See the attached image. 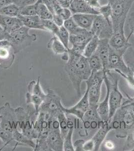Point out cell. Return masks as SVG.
I'll list each match as a JSON object with an SVG mask.
<instances>
[{"label":"cell","instance_id":"2e32d148","mask_svg":"<svg viewBox=\"0 0 134 151\" xmlns=\"http://www.w3.org/2000/svg\"><path fill=\"white\" fill-rule=\"evenodd\" d=\"M0 26L9 34L24 25L18 17H13L0 14Z\"/></svg>","mask_w":134,"mask_h":151},{"label":"cell","instance_id":"4dcf8cb0","mask_svg":"<svg viewBox=\"0 0 134 151\" xmlns=\"http://www.w3.org/2000/svg\"><path fill=\"white\" fill-rule=\"evenodd\" d=\"M124 61L131 72L134 73V49L132 47H129L123 55Z\"/></svg>","mask_w":134,"mask_h":151},{"label":"cell","instance_id":"8d00e7d4","mask_svg":"<svg viewBox=\"0 0 134 151\" xmlns=\"http://www.w3.org/2000/svg\"><path fill=\"white\" fill-rule=\"evenodd\" d=\"M37 3H42L45 4L53 14L54 13L55 7L58 4L57 0H38Z\"/></svg>","mask_w":134,"mask_h":151},{"label":"cell","instance_id":"8fae6325","mask_svg":"<svg viewBox=\"0 0 134 151\" xmlns=\"http://www.w3.org/2000/svg\"><path fill=\"white\" fill-rule=\"evenodd\" d=\"M90 104L88 99V90L87 89L84 96L76 104L69 108L64 107L63 110L67 116L73 115L79 119L81 121H83L85 112L88 110Z\"/></svg>","mask_w":134,"mask_h":151},{"label":"cell","instance_id":"d4e9b609","mask_svg":"<svg viewBox=\"0 0 134 151\" xmlns=\"http://www.w3.org/2000/svg\"><path fill=\"white\" fill-rule=\"evenodd\" d=\"M99 41V38L97 36L93 35L85 47L83 55L87 58H89L91 57L97 51L98 47Z\"/></svg>","mask_w":134,"mask_h":151},{"label":"cell","instance_id":"bcb514c9","mask_svg":"<svg viewBox=\"0 0 134 151\" xmlns=\"http://www.w3.org/2000/svg\"><path fill=\"white\" fill-rule=\"evenodd\" d=\"M14 3V0H0V8Z\"/></svg>","mask_w":134,"mask_h":151},{"label":"cell","instance_id":"1f68e13d","mask_svg":"<svg viewBox=\"0 0 134 151\" xmlns=\"http://www.w3.org/2000/svg\"><path fill=\"white\" fill-rule=\"evenodd\" d=\"M42 23L46 31L50 32L57 37L58 36L59 27H58L52 20H42Z\"/></svg>","mask_w":134,"mask_h":151},{"label":"cell","instance_id":"ba28073f","mask_svg":"<svg viewBox=\"0 0 134 151\" xmlns=\"http://www.w3.org/2000/svg\"><path fill=\"white\" fill-rule=\"evenodd\" d=\"M18 122L15 108L6 102L0 107V127L7 132L13 133L18 129Z\"/></svg>","mask_w":134,"mask_h":151},{"label":"cell","instance_id":"f35d334b","mask_svg":"<svg viewBox=\"0 0 134 151\" xmlns=\"http://www.w3.org/2000/svg\"><path fill=\"white\" fill-rule=\"evenodd\" d=\"M128 24L130 30V33L129 36H131V35H134V11L132 12L129 16L128 19Z\"/></svg>","mask_w":134,"mask_h":151},{"label":"cell","instance_id":"cb8c5ba5","mask_svg":"<svg viewBox=\"0 0 134 151\" xmlns=\"http://www.w3.org/2000/svg\"><path fill=\"white\" fill-rule=\"evenodd\" d=\"M69 131L66 136L64 139L63 149L65 151H74L75 149L72 142L73 132L75 129V125L72 120L68 119Z\"/></svg>","mask_w":134,"mask_h":151},{"label":"cell","instance_id":"f546056e","mask_svg":"<svg viewBox=\"0 0 134 151\" xmlns=\"http://www.w3.org/2000/svg\"><path fill=\"white\" fill-rule=\"evenodd\" d=\"M36 6L37 15L42 20H52L53 14L45 4L42 3H37Z\"/></svg>","mask_w":134,"mask_h":151},{"label":"cell","instance_id":"9c48e42d","mask_svg":"<svg viewBox=\"0 0 134 151\" xmlns=\"http://www.w3.org/2000/svg\"><path fill=\"white\" fill-rule=\"evenodd\" d=\"M90 31L99 40L104 38L109 40L113 33L112 20H107L100 14L97 15Z\"/></svg>","mask_w":134,"mask_h":151},{"label":"cell","instance_id":"c3c4849f","mask_svg":"<svg viewBox=\"0 0 134 151\" xmlns=\"http://www.w3.org/2000/svg\"><path fill=\"white\" fill-rule=\"evenodd\" d=\"M99 2H100L101 0H99Z\"/></svg>","mask_w":134,"mask_h":151},{"label":"cell","instance_id":"3957f363","mask_svg":"<svg viewBox=\"0 0 134 151\" xmlns=\"http://www.w3.org/2000/svg\"><path fill=\"white\" fill-rule=\"evenodd\" d=\"M112 10L113 32L124 31L128 14L134 3V0H108Z\"/></svg>","mask_w":134,"mask_h":151},{"label":"cell","instance_id":"d6986e66","mask_svg":"<svg viewBox=\"0 0 134 151\" xmlns=\"http://www.w3.org/2000/svg\"><path fill=\"white\" fill-rule=\"evenodd\" d=\"M18 17L20 19L24 26L30 29H36L46 31L42 23V19L38 15L26 16L19 15Z\"/></svg>","mask_w":134,"mask_h":151},{"label":"cell","instance_id":"7dc6e473","mask_svg":"<svg viewBox=\"0 0 134 151\" xmlns=\"http://www.w3.org/2000/svg\"><path fill=\"white\" fill-rule=\"evenodd\" d=\"M106 147L107 149H108L112 150L114 148V144L113 142H112V141H108L106 142L105 144Z\"/></svg>","mask_w":134,"mask_h":151},{"label":"cell","instance_id":"681fc988","mask_svg":"<svg viewBox=\"0 0 134 151\" xmlns=\"http://www.w3.org/2000/svg\"></svg>","mask_w":134,"mask_h":151},{"label":"cell","instance_id":"83f0119b","mask_svg":"<svg viewBox=\"0 0 134 151\" xmlns=\"http://www.w3.org/2000/svg\"><path fill=\"white\" fill-rule=\"evenodd\" d=\"M57 119L59 122L60 131L64 139L69 131L68 117L64 111H62L57 116Z\"/></svg>","mask_w":134,"mask_h":151},{"label":"cell","instance_id":"484cf974","mask_svg":"<svg viewBox=\"0 0 134 151\" xmlns=\"http://www.w3.org/2000/svg\"><path fill=\"white\" fill-rule=\"evenodd\" d=\"M63 26L67 29L70 35H79L87 31L86 29H84L79 26L73 20L72 17L65 21Z\"/></svg>","mask_w":134,"mask_h":151},{"label":"cell","instance_id":"7c38bea8","mask_svg":"<svg viewBox=\"0 0 134 151\" xmlns=\"http://www.w3.org/2000/svg\"><path fill=\"white\" fill-rule=\"evenodd\" d=\"M64 139L61 135L60 128L51 127L46 144L47 151H63Z\"/></svg>","mask_w":134,"mask_h":151},{"label":"cell","instance_id":"60d3db41","mask_svg":"<svg viewBox=\"0 0 134 151\" xmlns=\"http://www.w3.org/2000/svg\"><path fill=\"white\" fill-rule=\"evenodd\" d=\"M84 151H94V143L92 139L85 141L83 146Z\"/></svg>","mask_w":134,"mask_h":151},{"label":"cell","instance_id":"74e56055","mask_svg":"<svg viewBox=\"0 0 134 151\" xmlns=\"http://www.w3.org/2000/svg\"><path fill=\"white\" fill-rule=\"evenodd\" d=\"M38 0H14V4L22 8L27 6L34 5L37 3Z\"/></svg>","mask_w":134,"mask_h":151},{"label":"cell","instance_id":"7bdbcfd3","mask_svg":"<svg viewBox=\"0 0 134 151\" xmlns=\"http://www.w3.org/2000/svg\"><path fill=\"white\" fill-rule=\"evenodd\" d=\"M9 34L0 26V41L8 40Z\"/></svg>","mask_w":134,"mask_h":151},{"label":"cell","instance_id":"d590c367","mask_svg":"<svg viewBox=\"0 0 134 151\" xmlns=\"http://www.w3.org/2000/svg\"><path fill=\"white\" fill-rule=\"evenodd\" d=\"M55 14L60 16L64 21L70 19L73 15L71 11L70 10L69 8H63L62 7H60L59 9L56 11Z\"/></svg>","mask_w":134,"mask_h":151},{"label":"cell","instance_id":"5b68a950","mask_svg":"<svg viewBox=\"0 0 134 151\" xmlns=\"http://www.w3.org/2000/svg\"><path fill=\"white\" fill-rule=\"evenodd\" d=\"M106 72L104 70L91 73L90 78L85 81L88 90V99L90 106H98L100 103L101 88L104 81Z\"/></svg>","mask_w":134,"mask_h":151},{"label":"cell","instance_id":"ffe728a7","mask_svg":"<svg viewBox=\"0 0 134 151\" xmlns=\"http://www.w3.org/2000/svg\"><path fill=\"white\" fill-rule=\"evenodd\" d=\"M104 83L107 89L106 95L103 101L99 103L97 107L99 115L100 117L101 120L104 122L109 121V88L107 83Z\"/></svg>","mask_w":134,"mask_h":151},{"label":"cell","instance_id":"836d02e7","mask_svg":"<svg viewBox=\"0 0 134 151\" xmlns=\"http://www.w3.org/2000/svg\"><path fill=\"white\" fill-rule=\"evenodd\" d=\"M99 13L102 16H103L107 20H111V16H112V10L110 4H107L103 6H101L99 8Z\"/></svg>","mask_w":134,"mask_h":151},{"label":"cell","instance_id":"603a6c76","mask_svg":"<svg viewBox=\"0 0 134 151\" xmlns=\"http://www.w3.org/2000/svg\"><path fill=\"white\" fill-rule=\"evenodd\" d=\"M13 137L14 140L17 142L19 146H25L30 147L34 149L36 146V142L34 140L30 139L26 136H25L22 132H20L17 129L14 131L13 133Z\"/></svg>","mask_w":134,"mask_h":151},{"label":"cell","instance_id":"e575fe53","mask_svg":"<svg viewBox=\"0 0 134 151\" xmlns=\"http://www.w3.org/2000/svg\"><path fill=\"white\" fill-rule=\"evenodd\" d=\"M20 15L26 16L37 15L36 4L34 5L27 6L22 8H21Z\"/></svg>","mask_w":134,"mask_h":151},{"label":"cell","instance_id":"b9f144b4","mask_svg":"<svg viewBox=\"0 0 134 151\" xmlns=\"http://www.w3.org/2000/svg\"><path fill=\"white\" fill-rule=\"evenodd\" d=\"M52 20L58 27L63 26L65 21L60 16L56 14H53Z\"/></svg>","mask_w":134,"mask_h":151},{"label":"cell","instance_id":"8992f818","mask_svg":"<svg viewBox=\"0 0 134 151\" xmlns=\"http://www.w3.org/2000/svg\"><path fill=\"white\" fill-rule=\"evenodd\" d=\"M62 99L53 90L49 88L44 101L40 107L38 112L45 113L51 117H56L58 114L63 111Z\"/></svg>","mask_w":134,"mask_h":151},{"label":"cell","instance_id":"7402d4cb","mask_svg":"<svg viewBox=\"0 0 134 151\" xmlns=\"http://www.w3.org/2000/svg\"><path fill=\"white\" fill-rule=\"evenodd\" d=\"M97 107L90 106L88 110L85 112L82 121L84 124L91 123L92 125L94 123L97 124V122H100L102 121L99 115Z\"/></svg>","mask_w":134,"mask_h":151},{"label":"cell","instance_id":"9a60e30c","mask_svg":"<svg viewBox=\"0 0 134 151\" xmlns=\"http://www.w3.org/2000/svg\"><path fill=\"white\" fill-rule=\"evenodd\" d=\"M130 37L129 36L126 37L124 31L113 32V35L109 39V46L115 50L129 47L132 46L131 43L129 42Z\"/></svg>","mask_w":134,"mask_h":151},{"label":"cell","instance_id":"44dd1931","mask_svg":"<svg viewBox=\"0 0 134 151\" xmlns=\"http://www.w3.org/2000/svg\"><path fill=\"white\" fill-rule=\"evenodd\" d=\"M47 47L52 50L55 55H63L68 52V50L61 40L55 35L47 43Z\"/></svg>","mask_w":134,"mask_h":151},{"label":"cell","instance_id":"30bf717a","mask_svg":"<svg viewBox=\"0 0 134 151\" xmlns=\"http://www.w3.org/2000/svg\"><path fill=\"white\" fill-rule=\"evenodd\" d=\"M16 53L12 45L8 40L0 41V67L10 68L14 63Z\"/></svg>","mask_w":134,"mask_h":151},{"label":"cell","instance_id":"6da1fadb","mask_svg":"<svg viewBox=\"0 0 134 151\" xmlns=\"http://www.w3.org/2000/svg\"><path fill=\"white\" fill-rule=\"evenodd\" d=\"M69 58L65 65V70L70 79L77 96L81 95V87L83 81H87L91 74L88 59L83 55L68 50Z\"/></svg>","mask_w":134,"mask_h":151},{"label":"cell","instance_id":"ee69618b","mask_svg":"<svg viewBox=\"0 0 134 151\" xmlns=\"http://www.w3.org/2000/svg\"><path fill=\"white\" fill-rule=\"evenodd\" d=\"M57 1L61 7L69 8L71 0H57Z\"/></svg>","mask_w":134,"mask_h":151},{"label":"cell","instance_id":"f907efd6","mask_svg":"<svg viewBox=\"0 0 134 151\" xmlns=\"http://www.w3.org/2000/svg\"><path fill=\"white\" fill-rule=\"evenodd\" d=\"M133 103H134V102H133Z\"/></svg>","mask_w":134,"mask_h":151},{"label":"cell","instance_id":"277c9868","mask_svg":"<svg viewBox=\"0 0 134 151\" xmlns=\"http://www.w3.org/2000/svg\"><path fill=\"white\" fill-rule=\"evenodd\" d=\"M30 29L27 27L23 26L9 33L8 41L12 45L16 54L31 46L37 40V35L29 33Z\"/></svg>","mask_w":134,"mask_h":151},{"label":"cell","instance_id":"4316f807","mask_svg":"<svg viewBox=\"0 0 134 151\" xmlns=\"http://www.w3.org/2000/svg\"><path fill=\"white\" fill-rule=\"evenodd\" d=\"M21 8L15 4H11L0 8V14L13 17H18L20 14Z\"/></svg>","mask_w":134,"mask_h":151},{"label":"cell","instance_id":"ab89813d","mask_svg":"<svg viewBox=\"0 0 134 151\" xmlns=\"http://www.w3.org/2000/svg\"><path fill=\"white\" fill-rule=\"evenodd\" d=\"M85 141L84 139H78L75 141V142L73 144L74 148L76 151H84L83 146Z\"/></svg>","mask_w":134,"mask_h":151},{"label":"cell","instance_id":"e0dca14e","mask_svg":"<svg viewBox=\"0 0 134 151\" xmlns=\"http://www.w3.org/2000/svg\"><path fill=\"white\" fill-rule=\"evenodd\" d=\"M109 39H100L99 41L98 47L97 52L99 57L100 58L103 66V70L105 72L107 70L108 65L109 55Z\"/></svg>","mask_w":134,"mask_h":151},{"label":"cell","instance_id":"5bb4252c","mask_svg":"<svg viewBox=\"0 0 134 151\" xmlns=\"http://www.w3.org/2000/svg\"><path fill=\"white\" fill-rule=\"evenodd\" d=\"M69 9L72 14H90L99 15L97 9L84 0H71Z\"/></svg>","mask_w":134,"mask_h":151},{"label":"cell","instance_id":"f6af8a7d","mask_svg":"<svg viewBox=\"0 0 134 151\" xmlns=\"http://www.w3.org/2000/svg\"><path fill=\"white\" fill-rule=\"evenodd\" d=\"M84 1L88 2L90 5L92 6V7H94L97 10L101 6L100 2H99V0H84Z\"/></svg>","mask_w":134,"mask_h":151},{"label":"cell","instance_id":"52a82bcc","mask_svg":"<svg viewBox=\"0 0 134 151\" xmlns=\"http://www.w3.org/2000/svg\"><path fill=\"white\" fill-rule=\"evenodd\" d=\"M40 79L41 77L39 76L37 81L32 80L29 83L26 94V104L33 106L37 113L46 97V94L43 90L40 84Z\"/></svg>","mask_w":134,"mask_h":151},{"label":"cell","instance_id":"f1b7e54d","mask_svg":"<svg viewBox=\"0 0 134 151\" xmlns=\"http://www.w3.org/2000/svg\"><path fill=\"white\" fill-rule=\"evenodd\" d=\"M88 59L89 64L91 73H95L103 70V66L100 58L99 57L97 52H95L93 55Z\"/></svg>","mask_w":134,"mask_h":151},{"label":"cell","instance_id":"ac0fdd59","mask_svg":"<svg viewBox=\"0 0 134 151\" xmlns=\"http://www.w3.org/2000/svg\"><path fill=\"white\" fill-rule=\"evenodd\" d=\"M96 15H97L79 13L73 14L72 17L80 27L90 31Z\"/></svg>","mask_w":134,"mask_h":151},{"label":"cell","instance_id":"4fadbf2b","mask_svg":"<svg viewBox=\"0 0 134 151\" xmlns=\"http://www.w3.org/2000/svg\"><path fill=\"white\" fill-rule=\"evenodd\" d=\"M112 129H113L109 121H101L100 122L98 130L91 139L94 143V151L100 150L106 136Z\"/></svg>","mask_w":134,"mask_h":151},{"label":"cell","instance_id":"d6a6232c","mask_svg":"<svg viewBox=\"0 0 134 151\" xmlns=\"http://www.w3.org/2000/svg\"><path fill=\"white\" fill-rule=\"evenodd\" d=\"M65 47H66L67 50H69V38H70V33L68 32L67 29L62 26L59 27V35L57 36Z\"/></svg>","mask_w":134,"mask_h":151},{"label":"cell","instance_id":"7a4b0ae2","mask_svg":"<svg viewBox=\"0 0 134 151\" xmlns=\"http://www.w3.org/2000/svg\"><path fill=\"white\" fill-rule=\"evenodd\" d=\"M119 79L117 74L111 70L106 71L104 82L107 83L109 88V122L121 107L123 102V96L119 89Z\"/></svg>","mask_w":134,"mask_h":151}]
</instances>
